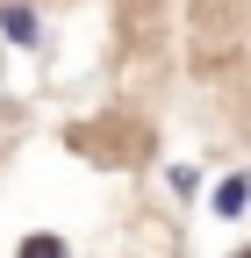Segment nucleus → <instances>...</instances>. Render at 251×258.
Returning a JSON list of instances; mask_svg holds the SVG:
<instances>
[{"label":"nucleus","instance_id":"1","mask_svg":"<svg viewBox=\"0 0 251 258\" xmlns=\"http://www.w3.org/2000/svg\"><path fill=\"white\" fill-rule=\"evenodd\" d=\"M0 36H8V43H43V15L36 8H29V0H0Z\"/></svg>","mask_w":251,"mask_h":258},{"label":"nucleus","instance_id":"2","mask_svg":"<svg viewBox=\"0 0 251 258\" xmlns=\"http://www.w3.org/2000/svg\"><path fill=\"white\" fill-rule=\"evenodd\" d=\"M244 201H251V179H244V172H223V179H215V201H208V208L223 215V222H237V215H244Z\"/></svg>","mask_w":251,"mask_h":258},{"label":"nucleus","instance_id":"3","mask_svg":"<svg viewBox=\"0 0 251 258\" xmlns=\"http://www.w3.org/2000/svg\"><path fill=\"white\" fill-rule=\"evenodd\" d=\"M15 258H72V251H65V237L36 230V237H22V251H15Z\"/></svg>","mask_w":251,"mask_h":258},{"label":"nucleus","instance_id":"4","mask_svg":"<svg viewBox=\"0 0 251 258\" xmlns=\"http://www.w3.org/2000/svg\"><path fill=\"white\" fill-rule=\"evenodd\" d=\"M165 186L179 194V201H194V194H201V172H194V165H172V172H165Z\"/></svg>","mask_w":251,"mask_h":258},{"label":"nucleus","instance_id":"5","mask_svg":"<svg viewBox=\"0 0 251 258\" xmlns=\"http://www.w3.org/2000/svg\"><path fill=\"white\" fill-rule=\"evenodd\" d=\"M237 258H251V251H237Z\"/></svg>","mask_w":251,"mask_h":258}]
</instances>
